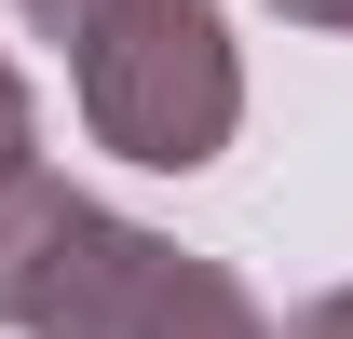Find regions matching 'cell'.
I'll return each mask as SVG.
<instances>
[{
    "instance_id": "cell-1",
    "label": "cell",
    "mask_w": 353,
    "mask_h": 339,
    "mask_svg": "<svg viewBox=\"0 0 353 339\" xmlns=\"http://www.w3.org/2000/svg\"><path fill=\"white\" fill-rule=\"evenodd\" d=\"M82 123L95 150H123L150 176H204L245 123V68H231L218 0H109L82 41Z\"/></svg>"
},
{
    "instance_id": "cell-2",
    "label": "cell",
    "mask_w": 353,
    "mask_h": 339,
    "mask_svg": "<svg viewBox=\"0 0 353 339\" xmlns=\"http://www.w3.org/2000/svg\"><path fill=\"white\" fill-rule=\"evenodd\" d=\"M136 258H150V231L82 204L68 176H41V163L0 176V326L14 339H123Z\"/></svg>"
},
{
    "instance_id": "cell-3",
    "label": "cell",
    "mask_w": 353,
    "mask_h": 339,
    "mask_svg": "<svg viewBox=\"0 0 353 339\" xmlns=\"http://www.w3.org/2000/svg\"><path fill=\"white\" fill-rule=\"evenodd\" d=\"M123 339H272L259 326V298L231 285L218 258H190L150 231V258H136V298H123Z\"/></svg>"
},
{
    "instance_id": "cell-4",
    "label": "cell",
    "mask_w": 353,
    "mask_h": 339,
    "mask_svg": "<svg viewBox=\"0 0 353 339\" xmlns=\"http://www.w3.org/2000/svg\"><path fill=\"white\" fill-rule=\"evenodd\" d=\"M14 14H28L41 41H82V28H95V14H109V0H14Z\"/></svg>"
},
{
    "instance_id": "cell-5",
    "label": "cell",
    "mask_w": 353,
    "mask_h": 339,
    "mask_svg": "<svg viewBox=\"0 0 353 339\" xmlns=\"http://www.w3.org/2000/svg\"><path fill=\"white\" fill-rule=\"evenodd\" d=\"M28 163V82H14V54H0V176Z\"/></svg>"
},
{
    "instance_id": "cell-6",
    "label": "cell",
    "mask_w": 353,
    "mask_h": 339,
    "mask_svg": "<svg viewBox=\"0 0 353 339\" xmlns=\"http://www.w3.org/2000/svg\"><path fill=\"white\" fill-rule=\"evenodd\" d=\"M285 339H353V285H326V298H312V312H299Z\"/></svg>"
},
{
    "instance_id": "cell-7",
    "label": "cell",
    "mask_w": 353,
    "mask_h": 339,
    "mask_svg": "<svg viewBox=\"0 0 353 339\" xmlns=\"http://www.w3.org/2000/svg\"><path fill=\"white\" fill-rule=\"evenodd\" d=\"M272 14H299V28H340V41H353V0H272Z\"/></svg>"
}]
</instances>
